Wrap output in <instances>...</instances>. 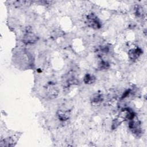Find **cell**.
Instances as JSON below:
<instances>
[{"mask_svg":"<svg viewBox=\"0 0 147 147\" xmlns=\"http://www.w3.org/2000/svg\"><path fill=\"white\" fill-rule=\"evenodd\" d=\"M109 64L107 62V61H103V60H102L99 64V68L100 69H107L109 67Z\"/></svg>","mask_w":147,"mask_h":147,"instance_id":"30bf717a","label":"cell"},{"mask_svg":"<svg viewBox=\"0 0 147 147\" xmlns=\"http://www.w3.org/2000/svg\"><path fill=\"white\" fill-rule=\"evenodd\" d=\"M45 92L47 98L49 99H53L58 95L59 89L55 84L51 83L46 86Z\"/></svg>","mask_w":147,"mask_h":147,"instance_id":"277c9868","label":"cell"},{"mask_svg":"<svg viewBox=\"0 0 147 147\" xmlns=\"http://www.w3.org/2000/svg\"><path fill=\"white\" fill-rule=\"evenodd\" d=\"M38 39V37L32 32L31 28L27 27L26 32L22 37V41L23 43L26 45L33 44L37 41Z\"/></svg>","mask_w":147,"mask_h":147,"instance_id":"6da1fadb","label":"cell"},{"mask_svg":"<svg viewBox=\"0 0 147 147\" xmlns=\"http://www.w3.org/2000/svg\"><path fill=\"white\" fill-rule=\"evenodd\" d=\"M14 145V141L10 137L1 140L0 142V146H13Z\"/></svg>","mask_w":147,"mask_h":147,"instance_id":"52a82bcc","label":"cell"},{"mask_svg":"<svg viewBox=\"0 0 147 147\" xmlns=\"http://www.w3.org/2000/svg\"><path fill=\"white\" fill-rule=\"evenodd\" d=\"M87 23L88 25L93 29H98L102 27L101 22L99 19L93 13H90L87 16Z\"/></svg>","mask_w":147,"mask_h":147,"instance_id":"3957f363","label":"cell"},{"mask_svg":"<svg viewBox=\"0 0 147 147\" xmlns=\"http://www.w3.org/2000/svg\"><path fill=\"white\" fill-rule=\"evenodd\" d=\"M130 92V90H126L125 92H124L123 94L122 95V98L123 99V98H126V96H127Z\"/></svg>","mask_w":147,"mask_h":147,"instance_id":"7c38bea8","label":"cell"},{"mask_svg":"<svg viewBox=\"0 0 147 147\" xmlns=\"http://www.w3.org/2000/svg\"><path fill=\"white\" fill-rule=\"evenodd\" d=\"M103 100V96L102 94H95L91 98V102L93 104L98 105Z\"/></svg>","mask_w":147,"mask_h":147,"instance_id":"ba28073f","label":"cell"},{"mask_svg":"<svg viewBox=\"0 0 147 147\" xmlns=\"http://www.w3.org/2000/svg\"><path fill=\"white\" fill-rule=\"evenodd\" d=\"M142 53V51L139 48L131 49L128 52L129 57L130 60L133 61L137 60L141 56Z\"/></svg>","mask_w":147,"mask_h":147,"instance_id":"5b68a950","label":"cell"},{"mask_svg":"<svg viewBox=\"0 0 147 147\" xmlns=\"http://www.w3.org/2000/svg\"><path fill=\"white\" fill-rule=\"evenodd\" d=\"M135 14L137 17H142L143 14L142 9L140 6H137L135 8Z\"/></svg>","mask_w":147,"mask_h":147,"instance_id":"8fae6325","label":"cell"},{"mask_svg":"<svg viewBox=\"0 0 147 147\" xmlns=\"http://www.w3.org/2000/svg\"><path fill=\"white\" fill-rule=\"evenodd\" d=\"M58 119L61 121H67L70 117V113L68 110H59L56 113Z\"/></svg>","mask_w":147,"mask_h":147,"instance_id":"8992f818","label":"cell"},{"mask_svg":"<svg viewBox=\"0 0 147 147\" xmlns=\"http://www.w3.org/2000/svg\"><path fill=\"white\" fill-rule=\"evenodd\" d=\"M95 81V77L90 74L85 75L83 78V82L86 84H92Z\"/></svg>","mask_w":147,"mask_h":147,"instance_id":"9c48e42d","label":"cell"},{"mask_svg":"<svg viewBox=\"0 0 147 147\" xmlns=\"http://www.w3.org/2000/svg\"><path fill=\"white\" fill-rule=\"evenodd\" d=\"M129 127L134 135L138 137L141 135L142 130L141 123L137 119H135V117L133 119L129 120Z\"/></svg>","mask_w":147,"mask_h":147,"instance_id":"7a4b0ae2","label":"cell"}]
</instances>
